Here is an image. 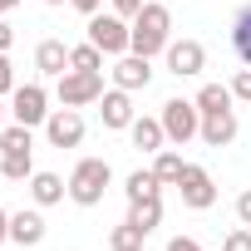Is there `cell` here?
<instances>
[{
  "instance_id": "9",
  "label": "cell",
  "mask_w": 251,
  "mask_h": 251,
  "mask_svg": "<svg viewBox=\"0 0 251 251\" xmlns=\"http://www.w3.org/2000/svg\"><path fill=\"white\" fill-rule=\"evenodd\" d=\"M45 133H50L54 148H79V143H84V118H79V108H54V113L45 118Z\"/></svg>"
},
{
  "instance_id": "5",
  "label": "cell",
  "mask_w": 251,
  "mask_h": 251,
  "mask_svg": "<svg viewBox=\"0 0 251 251\" xmlns=\"http://www.w3.org/2000/svg\"><path fill=\"white\" fill-rule=\"evenodd\" d=\"M99 99H103V74H89V69L59 74V103L64 108H84V103H99Z\"/></svg>"
},
{
  "instance_id": "21",
  "label": "cell",
  "mask_w": 251,
  "mask_h": 251,
  "mask_svg": "<svg viewBox=\"0 0 251 251\" xmlns=\"http://www.w3.org/2000/svg\"><path fill=\"white\" fill-rule=\"evenodd\" d=\"M182 168H187V163H182V153H173V148H163L158 163H153V173H158L163 187H177V182H182Z\"/></svg>"
},
{
  "instance_id": "34",
  "label": "cell",
  "mask_w": 251,
  "mask_h": 251,
  "mask_svg": "<svg viewBox=\"0 0 251 251\" xmlns=\"http://www.w3.org/2000/svg\"><path fill=\"white\" fill-rule=\"evenodd\" d=\"M74 10H84V15H99V0H69Z\"/></svg>"
},
{
  "instance_id": "3",
  "label": "cell",
  "mask_w": 251,
  "mask_h": 251,
  "mask_svg": "<svg viewBox=\"0 0 251 251\" xmlns=\"http://www.w3.org/2000/svg\"><path fill=\"white\" fill-rule=\"evenodd\" d=\"M163 133H168V143H177V148L202 133V108H197V99H168V103H163Z\"/></svg>"
},
{
  "instance_id": "33",
  "label": "cell",
  "mask_w": 251,
  "mask_h": 251,
  "mask_svg": "<svg viewBox=\"0 0 251 251\" xmlns=\"http://www.w3.org/2000/svg\"><path fill=\"white\" fill-rule=\"evenodd\" d=\"M5 241H10V212L0 207V246H5Z\"/></svg>"
},
{
  "instance_id": "28",
  "label": "cell",
  "mask_w": 251,
  "mask_h": 251,
  "mask_svg": "<svg viewBox=\"0 0 251 251\" xmlns=\"http://www.w3.org/2000/svg\"><path fill=\"white\" fill-rule=\"evenodd\" d=\"M0 94H15V69H10L5 54H0Z\"/></svg>"
},
{
  "instance_id": "4",
  "label": "cell",
  "mask_w": 251,
  "mask_h": 251,
  "mask_svg": "<svg viewBox=\"0 0 251 251\" xmlns=\"http://www.w3.org/2000/svg\"><path fill=\"white\" fill-rule=\"evenodd\" d=\"M89 45H99L103 54H128L133 25H123V15H89Z\"/></svg>"
},
{
  "instance_id": "14",
  "label": "cell",
  "mask_w": 251,
  "mask_h": 251,
  "mask_svg": "<svg viewBox=\"0 0 251 251\" xmlns=\"http://www.w3.org/2000/svg\"><path fill=\"white\" fill-rule=\"evenodd\" d=\"M128 138H133L138 153H163V143H168L163 118H133V123H128Z\"/></svg>"
},
{
  "instance_id": "29",
  "label": "cell",
  "mask_w": 251,
  "mask_h": 251,
  "mask_svg": "<svg viewBox=\"0 0 251 251\" xmlns=\"http://www.w3.org/2000/svg\"><path fill=\"white\" fill-rule=\"evenodd\" d=\"M236 217H241V226H251V187L236 197Z\"/></svg>"
},
{
  "instance_id": "32",
  "label": "cell",
  "mask_w": 251,
  "mask_h": 251,
  "mask_svg": "<svg viewBox=\"0 0 251 251\" xmlns=\"http://www.w3.org/2000/svg\"><path fill=\"white\" fill-rule=\"evenodd\" d=\"M10 45H15V30H10V25H5V15H0V54H5V50H10Z\"/></svg>"
},
{
  "instance_id": "30",
  "label": "cell",
  "mask_w": 251,
  "mask_h": 251,
  "mask_svg": "<svg viewBox=\"0 0 251 251\" xmlns=\"http://www.w3.org/2000/svg\"><path fill=\"white\" fill-rule=\"evenodd\" d=\"M143 0H113V15H138Z\"/></svg>"
},
{
  "instance_id": "17",
  "label": "cell",
  "mask_w": 251,
  "mask_h": 251,
  "mask_svg": "<svg viewBox=\"0 0 251 251\" xmlns=\"http://www.w3.org/2000/svg\"><path fill=\"white\" fill-rule=\"evenodd\" d=\"M123 192H128V202H143V197H163V182H158L153 168H138V173H128Z\"/></svg>"
},
{
  "instance_id": "16",
  "label": "cell",
  "mask_w": 251,
  "mask_h": 251,
  "mask_svg": "<svg viewBox=\"0 0 251 251\" xmlns=\"http://www.w3.org/2000/svg\"><path fill=\"white\" fill-rule=\"evenodd\" d=\"M64 192H69V182H64L59 173H35V177H30V197H35L40 207H54V202H64Z\"/></svg>"
},
{
  "instance_id": "7",
  "label": "cell",
  "mask_w": 251,
  "mask_h": 251,
  "mask_svg": "<svg viewBox=\"0 0 251 251\" xmlns=\"http://www.w3.org/2000/svg\"><path fill=\"white\" fill-rule=\"evenodd\" d=\"M45 103H50V99H45L40 84H15V94H10V113H15V123H25V128H35V123L50 118Z\"/></svg>"
},
{
  "instance_id": "6",
  "label": "cell",
  "mask_w": 251,
  "mask_h": 251,
  "mask_svg": "<svg viewBox=\"0 0 251 251\" xmlns=\"http://www.w3.org/2000/svg\"><path fill=\"white\" fill-rule=\"evenodd\" d=\"M177 192H182V202H187L192 212H207V207L217 202V182H212V173H207V168H197V163H187V168H182Z\"/></svg>"
},
{
  "instance_id": "19",
  "label": "cell",
  "mask_w": 251,
  "mask_h": 251,
  "mask_svg": "<svg viewBox=\"0 0 251 251\" xmlns=\"http://www.w3.org/2000/svg\"><path fill=\"white\" fill-rule=\"evenodd\" d=\"M128 222L138 231H153L163 222V197H143V202H128Z\"/></svg>"
},
{
  "instance_id": "11",
  "label": "cell",
  "mask_w": 251,
  "mask_h": 251,
  "mask_svg": "<svg viewBox=\"0 0 251 251\" xmlns=\"http://www.w3.org/2000/svg\"><path fill=\"white\" fill-rule=\"evenodd\" d=\"M148 79H153V69H148V59L143 54H118V64H113V84L118 89H148Z\"/></svg>"
},
{
  "instance_id": "23",
  "label": "cell",
  "mask_w": 251,
  "mask_h": 251,
  "mask_svg": "<svg viewBox=\"0 0 251 251\" xmlns=\"http://www.w3.org/2000/svg\"><path fill=\"white\" fill-rule=\"evenodd\" d=\"M197 108H202V113L231 108V89H226V84H202V89H197Z\"/></svg>"
},
{
  "instance_id": "8",
  "label": "cell",
  "mask_w": 251,
  "mask_h": 251,
  "mask_svg": "<svg viewBox=\"0 0 251 251\" xmlns=\"http://www.w3.org/2000/svg\"><path fill=\"white\" fill-rule=\"evenodd\" d=\"M168 69L177 74V79H192V74H202L207 69V50L197 45V40H168Z\"/></svg>"
},
{
  "instance_id": "22",
  "label": "cell",
  "mask_w": 251,
  "mask_h": 251,
  "mask_svg": "<svg viewBox=\"0 0 251 251\" xmlns=\"http://www.w3.org/2000/svg\"><path fill=\"white\" fill-rule=\"evenodd\" d=\"M0 177H5V182H25V177H35L30 153H0Z\"/></svg>"
},
{
  "instance_id": "13",
  "label": "cell",
  "mask_w": 251,
  "mask_h": 251,
  "mask_svg": "<svg viewBox=\"0 0 251 251\" xmlns=\"http://www.w3.org/2000/svg\"><path fill=\"white\" fill-rule=\"evenodd\" d=\"M35 69L50 74V79L69 74V45H64V40H40V45H35Z\"/></svg>"
},
{
  "instance_id": "24",
  "label": "cell",
  "mask_w": 251,
  "mask_h": 251,
  "mask_svg": "<svg viewBox=\"0 0 251 251\" xmlns=\"http://www.w3.org/2000/svg\"><path fill=\"white\" fill-rule=\"evenodd\" d=\"M69 69L99 74V69H103V50H99V45H74V50H69Z\"/></svg>"
},
{
  "instance_id": "10",
  "label": "cell",
  "mask_w": 251,
  "mask_h": 251,
  "mask_svg": "<svg viewBox=\"0 0 251 251\" xmlns=\"http://www.w3.org/2000/svg\"><path fill=\"white\" fill-rule=\"evenodd\" d=\"M99 118H103V128H128V123H133V99H128V89H103Z\"/></svg>"
},
{
  "instance_id": "2",
  "label": "cell",
  "mask_w": 251,
  "mask_h": 251,
  "mask_svg": "<svg viewBox=\"0 0 251 251\" xmlns=\"http://www.w3.org/2000/svg\"><path fill=\"white\" fill-rule=\"evenodd\" d=\"M108 182H113V168L103 158H79L74 173H69V197L79 207H99L103 192H108Z\"/></svg>"
},
{
  "instance_id": "37",
  "label": "cell",
  "mask_w": 251,
  "mask_h": 251,
  "mask_svg": "<svg viewBox=\"0 0 251 251\" xmlns=\"http://www.w3.org/2000/svg\"><path fill=\"white\" fill-rule=\"evenodd\" d=\"M45 5H64V0H45Z\"/></svg>"
},
{
  "instance_id": "20",
  "label": "cell",
  "mask_w": 251,
  "mask_h": 251,
  "mask_svg": "<svg viewBox=\"0 0 251 251\" xmlns=\"http://www.w3.org/2000/svg\"><path fill=\"white\" fill-rule=\"evenodd\" d=\"M143 241H148V231H138L133 222H118L108 231V251H143Z\"/></svg>"
},
{
  "instance_id": "27",
  "label": "cell",
  "mask_w": 251,
  "mask_h": 251,
  "mask_svg": "<svg viewBox=\"0 0 251 251\" xmlns=\"http://www.w3.org/2000/svg\"><path fill=\"white\" fill-rule=\"evenodd\" d=\"M231 99H241V103H251V69H241V74L231 79Z\"/></svg>"
},
{
  "instance_id": "18",
  "label": "cell",
  "mask_w": 251,
  "mask_h": 251,
  "mask_svg": "<svg viewBox=\"0 0 251 251\" xmlns=\"http://www.w3.org/2000/svg\"><path fill=\"white\" fill-rule=\"evenodd\" d=\"M231 50H236V59L251 69V5H241L236 20H231Z\"/></svg>"
},
{
  "instance_id": "26",
  "label": "cell",
  "mask_w": 251,
  "mask_h": 251,
  "mask_svg": "<svg viewBox=\"0 0 251 251\" xmlns=\"http://www.w3.org/2000/svg\"><path fill=\"white\" fill-rule=\"evenodd\" d=\"M222 251H251V226H236V231H226Z\"/></svg>"
},
{
  "instance_id": "25",
  "label": "cell",
  "mask_w": 251,
  "mask_h": 251,
  "mask_svg": "<svg viewBox=\"0 0 251 251\" xmlns=\"http://www.w3.org/2000/svg\"><path fill=\"white\" fill-rule=\"evenodd\" d=\"M30 148H35V138H30L25 123H15V128H0V153H30Z\"/></svg>"
},
{
  "instance_id": "36",
  "label": "cell",
  "mask_w": 251,
  "mask_h": 251,
  "mask_svg": "<svg viewBox=\"0 0 251 251\" xmlns=\"http://www.w3.org/2000/svg\"><path fill=\"white\" fill-rule=\"evenodd\" d=\"M0 128H5V103H0Z\"/></svg>"
},
{
  "instance_id": "15",
  "label": "cell",
  "mask_w": 251,
  "mask_h": 251,
  "mask_svg": "<svg viewBox=\"0 0 251 251\" xmlns=\"http://www.w3.org/2000/svg\"><path fill=\"white\" fill-rule=\"evenodd\" d=\"M10 241L15 246H40L45 241V217L40 212H10Z\"/></svg>"
},
{
  "instance_id": "1",
  "label": "cell",
  "mask_w": 251,
  "mask_h": 251,
  "mask_svg": "<svg viewBox=\"0 0 251 251\" xmlns=\"http://www.w3.org/2000/svg\"><path fill=\"white\" fill-rule=\"evenodd\" d=\"M168 30H173L168 5H158V0H143V10L133 15V45H128V54H143V59L163 54V50H168Z\"/></svg>"
},
{
  "instance_id": "31",
  "label": "cell",
  "mask_w": 251,
  "mask_h": 251,
  "mask_svg": "<svg viewBox=\"0 0 251 251\" xmlns=\"http://www.w3.org/2000/svg\"><path fill=\"white\" fill-rule=\"evenodd\" d=\"M168 251H202V246H197L192 236H173V241H168Z\"/></svg>"
},
{
  "instance_id": "12",
  "label": "cell",
  "mask_w": 251,
  "mask_h": 251,
  "mask_svg": "<svg viewBox=\"0 0 251 251\" xmlns=\"http://www.w3.org/2000/svg\"><path fill=\"white\" fill-rule=\"evenodd\" d=\"M207 148H226L231 138H236V113L231 108H222V113H202V133H197Z\"/></svg>"
},
{
  "instance_id": "35",
  "label": "cell",
  "mask_w": 251,
  "mask_h": 251,
  "mask_svg": "<svg viewBox=\"0 0 251 251\" xmlns=\"http://www.w3.org/2000/svg\"><path fill=\"white\" fill-rule=\"evenodd\" d=\"M15 5H20V0H0V15H10V10H15Z\"/></svg>"
}]
</instances>
